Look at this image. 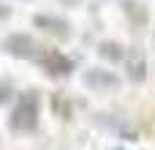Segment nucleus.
I'll return each instance as SVG.
<instances>
[{
  "label": "nucleus",
  "mask_w": 155,
  "mask_h": 150,
  "mask_svg": "<svg viewBox=\"0 0 155 150\" xmlns=\"http://www.w3.org/2000/svg\"><path fill=\"white\" fill-rule=\"evenodd\" d=\"M8 123H11L14 131H33L35 123H38V93H33V90L22 93Z\"/></svg>",
  "instance_id": "1"
},
{
  "label": "nucleus",
  "mask_w": 155,
  "mask_h": 150,
  "mask_svg": "<svg viewBox=\"0 0 155 150\" xmlns=\"http://www.w3.org/2000/svg\"><path fill=\"white\" fill-rule=\"evenodd\" d=\"M5 52L14 55V57H22V60H33V57H41V46L25 36V33H14L5 38Z\"/></svg>",
  "instance_id": "2"
},
{
  "label": "nucleus",
  "mask_w": 155,
  "mask_h": 150,
  "mask_svg": "<svg viewBox=\"0 0 155 150\" xmlns=\"http://www.w3.org/2000/svg\"><path fill=\"white\" fill-rule=\"evenodd\" d=\"M33 25H35V27H41L44 33H49V36L60 38V41H65V38L71 36V25H68L65 19H60V16H46V14H38V16H33Z\"/></svg>",
  "instance_id": "3"
},
{
  "label": "nucleus",
  "mask_w": 155,
  "mask_h": 150,
  "mask_svg": "<svg viewBox=\"0 0 155 150\" xmlns=\"http://www.w3.org/2000/svg\"><path fill=\"white\" fill-rule=\"evenodd\" d=\"M41 63H44V68H46L49 74H54V77H68V74L74 71V63H71L63 52H57V49L41 52Z\"/></svg>",
  "instance_id": "4"
},
{
  "label": "nucleus",
  "mask_w": 155,
  "mask_h": 150,
  "mask_svg": "<svg viewBox=\"0 0 155 150\" xmlns=\"http://www.w3.org/2000/svg\"><path fill=\"white\" fill-rule=\"evenodd\" d=\"M123 63H125V71H128L131 82H142L147 77V57H144L142 49H136V46L125 49V60Z\"/></svg>",
  "instance_id": "5"
},
{
  "label": "nucleus",
  "mask_w": 155,
  "mask_h": 150,
  "mask_svg": "<svg viewBox=\"0 0 155 150\" xmlns=\"http://www.w3.org/2000/svg\"><path fill=\"white\" fill-rule=\"evenodd\" d=\"M84 85L87 87H93V90H114L117 85H120V79H117V74H112V71H101V68H90V71H84Z\"/></svg>",
  "instance_id": "6"
},
{
  "label": "nucleus",
  "mask_w": 155,
  "mask_h": 150,
  "mask_svg": "<svg viewBox=\"0 0 155 150\" xmlns=\"http://www.w3.org/2000/svg\"><path fill=\"white\" fill-rule=\"evenodd\" d=\"M98 55H101L104 60H109V63H120V60H125V49H123L120 44H114V41H104V44H98Z\"/></svg>",
  "instance_id": "7"
},
{
  "label": "nucleus",
  "mask_w": 155,
  "mask_h": 150,
  "mask_svg": "<svg viewBox=\"0 0 155 150\" xmlns=\"http://www.w3.org/2000/svg\"><path fill=\"white\" fill-rule=\"evenodd\" d=\"M123 8H125V14H128V19H131L134 27H142V25L147 22V11H144V5H139L136 0H125Z\"/></svg>",
  "instance_id": "8"
},
{
  "label": "nucleus",
  "mask_w": 155,
  "mask_h": 150,
  "mask_svg": "<svg viewBox=\"0 0 155 150\" xmlns=\"http://www.w3.org/2000/svg\"><path fill=\"white\" fill-rule=\"evenodd\" d=\"M8 96H11V85H5V82H0V104H3V101H5Z\"/></svg>",
  "instance_id": "9"
},
{
  "label": "nucleus",
  "mask_w": 155,
  "mask_h": 150,
  "mask_svg": "<svg viewBox=\"0 0 155 150\" xmlns=\"http://www.w3.org/2000/svg\"><path fill=\"white\" fill-rule=\"evenodd\" d=\"M8 16H11V8H8V5H3V3H0V19H8Z\"/></svg>",
  "instance_id": "10"
},
{
  "label": "nucleus",
  "mask_w": 155,
  "mask_h": 150,
  "mask_svg": "<svg viewBox=\"0 0 155 150\" xmlns=\"http://www.w3.org/2000/svg\"><path fill=\"white\" fill-rule=\"evenodd\" d=\"M60 3H63V5H68V8H74V5H79L82 0H60Z\"/></svg>",
  "instance_id": "11"
}]
</instances>
